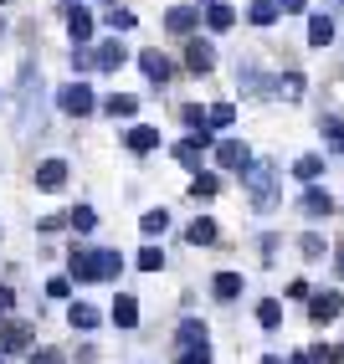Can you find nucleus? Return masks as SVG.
<instances>
[{
    "instance_id": "f257e3e1",
    "label": "nucleus",
    "mask_w": 344,
    "mask_h": 364,
    "mask_svg": "<svg viewBox=\"0 0 344 364\" xmlns=\"http://www.w3.org/2000/svg\"><path fill=\"white\" fill-rule=\"evenodd\" d=\"M118 267H124L118 252H72V277L78 282H108L118 277Z\"/></svg>"
},
{
    "instance_id": "f03ea898",
    "label": "nucleus",
    "mask_w": 344,
    "mask_h": 364,
    "mask_svg": "<svg viewBox=\"0 0 344 364\" xmlns=\"http://www.w3.org/2000/svg\"><path fill=\"white\" fill-rule=\"evenodd\" d=\"M57 108L72 113V118H88V113L98 108V103H93V87H88V82H67V87L57 92Z\"/></svg>"
},
{
    "instance_id": "7ed1b4c3",
    "label": "nucleus",
    "mask_w": 344,
    "mask_h": 364,
    "mask_svg": "<svg viewBox=\"0 0 344 364\" xmlns=\"http://www.w3.org/2000/svg\"><path fill=\"white\" fill-rule=\"evenodd\" d=\"M206 149H211V134H195V139L175 144V159H180L185 169H195V175H201V159H206Z\"/></svg>"
},
{
    "instance_id": "20e7f679",
    "label": "nucleus",
    "mask_w": 344,
    "mask_h": 364,
    "mask_svg": "<svg viewBox=\"0 0 344 364\" xmlns=\"http://www.w3.org/2000/svg\"><path fill=\"white\" fill-rule=\"evenodd\" d=\"M216 159L226 164V169H252V149H247L241 139H221V144H216Z\"/></svg>"
},
{
    "instance_id": "39448f33",
    "label": "nucleus",
    "mask_w": 344,
    "mask_h": 364,
    "mask_svg": "<svg viewBox=\"0 0 344 364\" xmlns=\"http://www.w3.org/2000/svg\"><path fill=\"white\" fill-rule=\"evenodd\" d=\"M339 313H344V298L339 293H313V303H308V318L313 323H334Z\"/></svg>"
},
{
    "instance_id": "423d86ee",
    "label": "nucleus",
    "mask_w": 344,
    "mask_h": 364,
    "mask_svg": "<svg viewBox=\"0 0 344 364\" xmlns=\"http://www.w3.org/2000/svg\"><path fill=\"white\" fill-rule=\"evenodd\" d=\"M252 205L257 210H273V164H257L252 169Z\"/></svg>"
},
{
    "instance_id": "0eeeda50",
    "label": "nucleus",
    "mask_w": 344,
    "mask_h": 364,
    "mask_svg": "<svg viewBox=\"0 0 344 364\" xmlns=\"http://www.w3.org/2000/svg\"><path fill=\"white\" fill-rule=\"evenodd\" d=\"M139 67H144L150 82H170V77H175V62H170L165 52H139Z\"/></svg>"
},
{
    "instance_id": "6e6552de",
    "label": "nucleus",
    "mask_w": 344,
    "mask_h": 364,
    "mask_svg": "<svg viewBox=\"0 0 344 364\" xmlns=\"http://www.w3.org/2000/svg\"><path fill=\"white\" fill-rule=\"evenodd\" d=\"M124 62H129L124 41H103V46H98V52H93V67H98V72H118Z\"/></svg>"
},
{
    "instance_id": "1a4fd4ad",
    "label": "nucleus",
    "mask_w": 344,
    "mask_h": 364,
    "mask_svg": "<svg viewBox=\"0 0 344 364\" xmlns=\"http://www.w3.org/2000/svg\"><path fill=\"white\" fill-rule=\"evenodd\" d=\"M195 21H201V11H195V6H170V11H165V26H170V31H180V36L195 31Z\"/></svg>"
},
{
    "instance_id": "9d476101",
    "label": "nucleus",
    "mask_w": 344,
    "mask_h": 364,
    "mask_svg": "<svg viewBox=\"0 0 344 364\" xmlns=\"http://www.w3.org/2000/svg\"><path fill=\"white\" fill-rule=\"evenodd\" d=\"M185 67H190V72H211V67H216V46H211V41H190V46H185Z\"/></svg>"
},
{
    "instance_id": "9b49d317",
    "label": "nucleus",
    "mask_w": 344,
    "mask_h": 364,
    "mask_svg": "<svg viewBox=\"0 0 344 364\" xmlns=\"http://www.w3.org/2000/svg\"><path fill=\"white\" fill-rule=\"evenodd\" d=\"M62 185H67V164H62V159L36 164V190H62Z\"/></svg>"
},
{
    "instance_id": "f8f14e48",
    "label": "nucleus",
    "mask_w": 344,
    "mask_h": 364,
    "mask_svg": "<svg viewBox=\"0 0 344 364\" xmlns=\"http://www.w3.org/2000/svg\"><path fill=\"white\" fill-rule=\"evenodd\" d=\"M103 113L108 118H134L139 113V98H134V92H113V98H103Z\"/></svg>"
},
{
    "instance_id": "ddd939ff",
    "label": "nucleus",
    "mask_w": 344,
    "mask_h": 364,
    "mask_svg": "<svg viewBox=\"0 0 344 364\" xmlns=\"http://www.w3.org/2000/svg\"><path fill=\"white\" fill-rule=\"evenodd\" d=\"M129 149H134V154H150V149H160V129H150V124L129 129Z\"/></svg>"
},
{
    "instance_id": "4468645a",
    "label": "nucleus",
    "mask_w": 344,
    "mask_h": 364,
    "mask_svg": "<svg viewBox=\"0 0 344 364\" xmlns=\"http://www.w3.org/2000/svg\"><path fill=\"white\" fill-rule=\"evenodd\" d=\"M211 293H216L221 303H231V298H241V272H216V282H211Z\"/></svg>"
},
{
    "instance_id": "2eb2a0df",
    "label": "nucleus",
    "mask_w": 344,
    "mask_h": 364,
    "mask_svg": "<svg viewBox=\"0 0 344 364\" xmlns=\"http://www.w3.org/2000/svg\"><path fill=\"white\" fill-rule=\"evenodd\" d=\"M185 241H190V247H211V241H216V221H211V215H201V221H190Z\"/></svg>"
},
{
    "instance_id": "dca6fc26",
    "label": "nucleus",
    "mask_w": 344,
    "mask_h": 364,
    "mask_svg": "<svg viewBox=\"0 0 344 364\" xmlns=\"http://www.w3.org/2000/svg\"><path fill=\"white\" fill-rule=\"evenodd\" d=\"M67 31H72V41H88V36H93V16H88L83 6H72V16H67Z\"/></svg>"
},
{
    "instance_id": "f3484780",
    "label": "nucleus",
    "mask_w": 344,
    "mask_h": 364,
    "mask_svg": "<svg viewBox=\"0 0 344 364\" xmlns=\"http://www.w3.org/2000/svg\"><path fill=\"white\" fill-rule=\"evenodd\" d=\"M113 323H118V328H134V323H139V303H134L129 293L113 303Z\"/></svg>"
},
{
    "instance_id": "a211bd4d",
    "label": "nucleus",
    "mask_w": 344,
    "mask_h": 364,
    "mask_svg": "<svg viewBox=\"0 0 344 364\" xmlns=\"http://www.w3.org/2000/svg\"><path fill=\"white\" fill-rule=\"evenodd\" d=\"M231 21H236V11H231V6H221V0L206 11V26H211V31H231Z\"/></svg>"
},
{
    "instance_id": "6ab92c4d",
    "label": "nucleus",
    "mask_w": 344,
    "mask_h": 364,
    "mask_svg": "<svg viewBox=\"0 0 344 364\" xmlns=\"http://www.w3.org/2000/svg\"><path fill=\"white\" fill-rule=\"evenodd\" d=\"M308 41H313V46H329V41H334V21H329V16H313V21H308Z\"/></svg>"
},
{
    "instance_id": "aec40b11",
    "label": "nucleus",
    "mask_w": 344,
    "mask_h": 364,
    "mask_svg": "<svg viewBox=\"0 0 344 364\" xmlns=\"http://www.w3.org/2000/svg\"><path fill=\"white\" fill-rule=\"evenodd\" d=\"M180 344H185V349H206V323L185 318V323H180Z\"/></svg>"
},
{
    "instance_id": "412c9836",
    "label": "nucleus",
    "mask_w": 344,
    "mask_h": 364,
    "mask_svg": "<svg viewBox=\"0 0 344 364\" xmlns=\"http://www.w3.org/2000/svg\"><path fill=\"white\" fill-rule=\"evenodd\" d=\"M67 318H72V328H98V308L72 303V308H67Z\"/></svg>"
},
{
    "instance_id": "4be33fe9",
    "label": "nucleus",
    "mask_w": 344,
    "mask_h": 364,
    "mask_svg": "<svg viewBox=\"0 0 344 364\" xmlns=\"http://www.w3.org/2000/svg\"><path fill=\"white\" fill-rule=\"evenodd\" d=\"M231 118H236L231 103H211V108H206V124H211V129H231Z\"/></svg>"
},
{
    "instance_id": "5701e85b",
    "label": "nucleus",
    "mask_w": 344,
    "mask_h": 364,
    "mask_svg": "<svg viewBox=\"0 0 344 364\" xmlns=\"http://www.w3.org/2000/svg\"><path fill=\"white\" fill-rule=\"evenodd\" d=\"M165 226H170V210H165V205H160V210H144V221H139L144 236H160Z\"/></svg>"
},
{
    "instance_id": "b1692460",
    "label": "nucleus",
    "mask_w": 344,
    "mask_h": 364,
    "mask_svg": "<svg viewBox=\"0 0 344 364\" xmlns=\"http://www.w3.org/2000/svg\"><path fill=\"white\" fill-rule=\"evenodd\" d=\"M247 21H252V26H273V21H278V6H273V0H257V6L247 11Z\"/></svg>"
},
{
    "instance_id": "393cba45",
    "label": "nucleus",
    "mask_w": 344,
    "mask_h": 364,
    "mask_svg": "<svg viewBox=\"0 0 344 364\" xmlns=\"http://www.w3.org/2000/svg\"><path fill=\"white\" fill-rule=\"evenodd\" d=\"M293 175H298V180H318V175H324V159H318V154H303L298 164H293Z\"/></svg>"
},
{
    "instance_id": "a878e982",
    "label": "nucleus",
    "mask_w": 344,
    "mask_h": 364,
    "mask_svg": "<svg viewBox=\"0 0 344 364\" xmlns=\"http://www.w3.org/2000/svg\"><path fill=\"white\" fill-rule=\"evenodd\" d=\"M216 190H221V180H216V175H195V180H190V196H195V200H211Z\"/></svg>"
},
{
    "instance_id": "bb28decb",
    "label": "nucleus",
    "mask_w": 344,
    "mask_h": 364,
    "mask_svg": "<svg viewBox=\"0 0 344 364\" xmlns=\"http://www.w3.org/2000/svg\"><path fill=\"white\" fill-rule=\"evenodd\" d=\"M303 210H308V215H329V210H334V200L324 196V190H308V196H303Z\"/></svg>"
},
{
    "instance_id": "cd10ccee",
    "label": "nucleus",
    "mask_w": 344,
    "mask_h": 364,
    "mask_svg": "<svg viewBox=\"0 0 344 364\" xmlns=\"http://www.w3.org/2000/svg\"><path fill=\"white\" fill-rule=\"evenodd\" d=\"M257 323H262V328H278V323H283V303H273V298H267V303L257 308Z\"/></svg>"
},
{
    "instance_id": "c85d7f7f",
    "label": "nucleus",
    "mask_w": 344,
    "mask_h": 364,
    "mask_svg": "<svg viewBox=\"0 0 344 364\" xmlns=\"http://www.w3.org/2000/svg\"><path fill=\"white\" fill-rule=\"evenodd\" d=\"M108 26H113V31H134V11H129V6H113V11H108Z\"/></svg>"
},
{
    "instance_id": "c756f323",
    "label": "nucleus",
    "mask_w": 344,
    "mask_h": 364,
    "mask_svg": "<svg viewBox=\"0 0 344 364\" xmlns=\"http://www.w3.org/2000/svg\"><path fill=\"white\" fill-rule=\"evenodd\" d=\"M72 226H78V231H93V226H98V210H93V205H78V210H72Z\"/></svg>"
},
{
    "instance_id": "7c9ffc66",
    "label": "nucleus",
    "mask_w": 344,
    "mask_h": 364,
    "mask_svg": "<svg viewBox=\"0 0 344 364\" xmlns=\"http://www.w3.org/2000/svg\"><path fill=\"white\" fill-rule=\"evenodd\" d=\"M139 267H144V272H160V267H165V252H160V247H144V252H139Z\"/></svg>"
},
{
    "instance_id": "2f4dec72",
    "label": "nucleus",
    "mask_w": 344,
    "mask_h": 364,
    "mask_svg": "<svg viewBox=\"0 0 344 364\" xmlns=\"http://www.w3.org/2000/svg\"><path fill=\"white\" fill-rule=\"evenodd\" d=\"M324 139H329V149H344V124L339 118H324Z\"/></svg>"
},
{
    "instance_id": "473e14b6",
    "label": "nucleus",
    "mask_w": 344,
    "mask_h": 364,
    "mask_svg": "<svg viewBox=\"0 0 344 364\" xmlns=\"http://www.w3.org/2000/svg\"><path fill=\"white\" fill-rule=\"evenodd\" d=\"M0 344H6V349H21V344H26V328H21V323H11L6 333H0Z\"/></svg>"
},
{
    "instance_id": "72a5a7b5",
    "label": "nucleus",
    "mask_w": 344,
    "mask_h": 364,
    "mask_svg": "<svg viewBox=\"0 0 344 364\" xmlns=\"http://www.w3.org/2000/svg\"><path fill=\"white\" fill-rule=\"evenodd\" d=\"M185 124L206 134V108H195V103H185Z\"/></svg>"
},
{
    "instance_id": "f704fd0d",
    "label": "nucleus",
    "mask_w": 344,
    "mask_h": 364,
    "mask_svg": "<svg viewBox=\"0 0 344 364\" xmlns=\"http://www.w3.org/2000/svg\"><path fill=\"white\" fill-rule=\"evenodd\" d=\"M31 364H67V359H62L57 349H36V354H31Z\"/></svg>"
},
{
    "instance_id": "c9c22d12",
    "label": "nucleus",
    "mask_w": 344,
    "mask_h": 364,
    "mask_svg": "<svg viewBox=\"0 0 344 364\" xmlns=\"http://www.w3.org/2000/svg\"><path fill=\"white\" fill-rule=\"evenodd\" d=\"M283 92H288V98H298V92H303V77H298V72H288V77H283Z\"/></svg>"
},
{
    "instance_id": "e433bc0d",
    "label": "nucleus",
    "mask_w": 344,
    "mask_h": 364,
    "mask_svg": "<svg viewBox=\"0 0 344 364\" xmlns=\"http://www.w3.org/2000/svg\"><path fill=\"white\" fill-rule=\"evenodd\" d=\"M180 364H211V349H185Z\"/></svg>"
},
{
    "instance_id": "4c0bfd02",
    "label": "nucleus",
    "mask_w": 344,
    "mask_h": 364,
    "mask_svg": "<svg viewBox=\"0 0 344 364\" xmlns=\"http://www.w3.org/2000/svg\"><path fill=\"white\" fill-rule=\"evenodd\" d=\"M303 257H324V241H318V236H303Z\"/></svg>"
},
{
    "instance_id": "58836bf2",
    "label": "nucleus",
    "mask_w": 344,
    "mask_h": 364,
    "mask_svg": "<svg viewBox=\"0 0 344 364\" xmlns=\"http://www.w3.org/2000/svg\"><path fill=\"white\" fill-rule=\"evenodd\" d=\"M16 308V293H11V287H0V313H11Z\"/></svg>"
},
{
    "instance_id": "ea45409f",
    "label": "nucleus",
    "mask_w": 344,
    "mask_h": 364,
    "mask_svg": "<svg viewBox=\"0 0 344 364\" xmlns=\"http://www.w3.org/2000/svg\"><path fill=\"white\" fill-rule=\"evenodd\" d=\"M278 11H303V0H273Z\"/></svg>"
},
{
    "instance_id": "a19ab883",
    "label": "nucleus",
    "mask_w": 344,
    "mask_h": 364,
    "mask_svg": "<svg viewBox=\"0 0 344 364\" xmlns=\"http://www.w3.org/2000/svg\"><path fill=\"white\" fill-rule=\"evenodd\" d=\"M334 272H339V277H344V247H339V252H334Z\"/></svg>"
},
{
    "instance_id": "79ce46f5",
    "label": "nucleus",
    "mask_w": 344,
    "mask_h": 364,
    "mask_svg": "<svg viewBox=\"0 0 344 364\" xmlns=\"http://www.w3.org/2000/svg\"><path fill=\"white\" fill-rule=\"evenodd\" d=\"M262 364H283V359H273V354H267V359H262Z\"/></svg>"
},
{
    "instance_id": "37998d69",
    "label": "nucleus",
    "mask_w": 344,
    "mask_h": 364,
    "mask_svg": "<svg viewBox=\"0 0 344 364\" xmlns=\"http://www.w3.org/2000/svg\"><path fill=\"white\" fill-rule=\"evenodd\" d=\"M206 6H216V0H206Z\"/></svg>"
}]
</instances>
